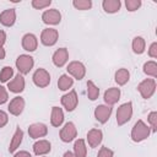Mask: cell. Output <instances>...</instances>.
Instances as JSON below:
<instances>
[{
	"label": "cell",
	"mask_w": 157,
	"mask_h": 157,
	"mask_svg": "<svg viewBox=\"0 0 157 157\" xmlns=\"http://www.w3.org/2000/svg\"><path fill=\"white\" fill-rule=\"evenodd\" d=\"M97 157H113V151H112L110 148H108V147L103 146V147H101V148H99Z\"/></svg>",
	"instance_id": "e575fe53"
},
{
	"label": "cell",
	"mask_w": 157,
	"mask_h": 157,
	"mask_svg": "<svg viewBox=\"0 0 157 157\" xmlns=\"http://www.w3.org/2000/svg\"><path fill=\"white\" fill-rule=\"evenodd\" d=\"M42 20L47 25H58L61 21V13L56 9L45 10L42 15Z\"/></svg>",
	"instance_id": "7c38bea8"
},
{
	"label": "cell",
	"mask_w": 157,
	"mask_h": 157,
	"mask_svg": "<svg viewBox=\"0 0 157 157\" xmlns=\"http://www.w3.org/2000/svg\"><path fill=\"white\" fill-rule=\"evenodd\" d=\"M33 65H34V60H33V58L31 55L22 54L16 59V67H17V70H18V72L21 75L28 74L32 70Z\"/></svg>",
	"instance_id": "277c9868"
},
{
	"label": "cell",
	"mask_w": 157,
	"mask_h": 157,
	"mask_svg": "<svg viewBox=\"0 0 157 157\" xmlns=\"http://www.w3.org/2000/svg\"><path fill=\"white\" fill-rule=\"evenodd\" d=\"M148 55L151 58H157V43L153 42L148 48Z\"/></svg>",
	"instance_id": "74e56055"
},
{
	"label": "cell",
	"mask_w": 157,
	"mask_h": 157,
	"mask_svg": "<svg viewBox=\"0 0 157 157\" xmlns=\"http://www.w3.org/2000/svg\"><path fill=\"white\" fill-rule=\"evenodd\" d=\"M151 134V129L142 121V120H137L131 130V140L134 142H141L144 140H146Z\"/></svg>",
	"instance_id": "6da1fadb"
},
{
	"label": "cell",
	"mask_w": 157,
	"mask_h": 157,
	"mask_svg": "<svg viewBox=\"0 0 157 157\" xmlns=\"http://www.w3.org/2000/svg\"><path fill=\"white\" fill-rule=\"evenodd\" d=\"M104 102L107 103V105H113L115 104L119 99H120V88L117 87H110L104 92Z\"/></svg>",
	"instance_id": "e0dca14e"
},
{
	"label": "cell",
	"mask_w": 157,
	"mask_h": 157,
	"mask_svg": "<svg viewBox=\"0 0 157 157\" xmlns=\"http://www.w3.org/2000/svg\"><path fill=\"white\" fill-rule=\"evenodd\" d=\"M74 7H76L77 10H88L92 7V1L91 0H74L72 1Z\"/></svg>",
	"instance_id": "4dcf8cb0"
},
{
	"label": "cell",
	"mask_w": 157,
	"mask_h": 157,
	"mask_svg": "<svg viewBox=\"0 0 157 157\" xmlns=\"http://www.w3.org/2000/svg\"><path fill=\"white\" fill-rule=\"evenodd\" d=\"M12 76H13V69L11 66H4L2 70L0 71V81L1 82H7Z\"/></svg>",
	"instance_id": "f546056e"
},
{
	"label": "cell",
	"mask_w": 157,
	"mask_h": 157,
	"mask_svg": "<svg viewBox=\"0 0 157 157\" xmlns=\"http://www.w3.org/2000/svg\"><path fill=\"white\" fill-rule=\"evenodd\" d=\"M66 70L76 80H82L85 77V75H86V67L81 61H71L67 65Z\"/></svg>",
	"instance_id": "52a82bcc"
},
{
	"label": "cell",
	"mask_w": 157,
	"mask_h": 157,
	"mask_svg": "<svg viewBox=\"0 0 157 157\" xmlns=\"http://www.w3.org/2000/svg\"><path fill=\"white\" fill-rule=\"evenodd\" d=\"M59 33L55 28H45L40 34V42L45 47H52L58 42Z\"/></svg>",
	"instance_id": "8992f818"
},
{
	"label": "cell",
	"mask_w": 157,
	"mask_h": 157,
	"mask_svg": "<svg viewBox=\"0 0 157 157\" xmlns=\"http://www.w3.org/2000/svg\"><path fill=\"white\" fill-rule=\"evenodd\" d=\"M74 155L76 157H86L87 156V147L85 144V140L78 139L74 144Z\"/></svg>",
	"instance_id": "cb8c5ba5"
},
{
	"label": "cell",
	"mask_w": 157,
	"mask_h": 157,
	"mask_svg": "<svg viewBox=\"0 0 157 157\" xmlns=\"http://www.w3.org/2000/svg\"><path fill=\"white\" fill-rule=\"evenodd\" d=\"M16 21V11L15 9H7V10H4L1 13H0V23L5 27H11L13 26Z\"/></svg>",
	"instance_id": "9a60e30c"
},
{
	"label": "cell",
	"mask_w": 157,
	"mask_h": 157,
	"mask_svg": "<svg viewBox=\"0 0 157 157\" xmlns=\"http://www.w3.org/2000/svg\"><path fill=\"white\" fill-rule=\"evenodd\" d=\"M22 139H23V131L22 129L20 128H16V131L11 139V142H10V146H9V152H15L17 150V147H20L21 142H22Z\"/></svg>",
	"instance_id": "7402d4cb"
},
{
	"label": "cell",
	"mask_w": 157,
	"mask_h": 157,
	"mask_svg": "<svg viewBox=\"0 0 157 157\" xmlns=\"http://www.w3.org/2000/svg\"><path fill=\"white\" fill-rule=\"evenodd\" d=\"M9 121V117L7 113H5L4 110H0V128H4Z\"/></svg>",
	"instance_id": "8d00e7d4"
},
{
	"label": "cell",
	"mask_w": 157,
	"mask_h": 157,
	"mask_svg": "<svg viewBox=\"0 0 157 157\" xmlns=\"http://www.w3.org/2000/svg\"><path fill=\"white\" fill-rule=\"evenodd\" d=\"M32 78H33L34 85L37 87H40V88H44V87H47L50 83V75H49V72L45 69H42V67H39V69H37L34 71Z\"/></svg>",
	"instance_id": "5b68a950"
},
{
	"label": "cell",
	"mask_w": 157,
	"mask_h": 157,
	"mask_svg": "<svg viewBox=\"0 0 157 157\" xmlns=\"http://www.w3.org/2000/svg\"><path fill=\"white\" fill-rule=\"evenodd\" d=\"M9 112L10 114L12 115H20L22 112H23V108H25V99L22 97H15L11 99V102L9 103Z\"/></svg>",
	"instance_id": "5bb4252c"
},
{
	"label": "cell",
	"mask_w": 157,
	"mask_h": 157,
	"mask_svg": "<svg viewBox=\"0 0 157 157\" xmlns=\"http://www.w3.org/2000/svg\"><path fill=\"white\" fill-rule=\"evenodd\" d=\"M102 6L107 13H115L120 10L121 2L120 0H104L102 2Z\"/></svg>",
	"instance_id": "603a6c76"
},
{
	"label": "cell",
	"mask_w": 157,
	"mask_h": 157,
	"mask_svg": "<svg viewBox=\"0 0 157 157\" xmlns=\"http://www.w3.org/2000/svg\"><path fill=\"white\" fill-rule=\"evenodd\" d=\"M110 114H112V107L110 105L101 104V105H97L94 109V118L101 124H105L108 121Z\"/></svg>",
	"instance_id": "30bf717a"
},
{
	"label": "cell",
	"mask_w": 157,
	"mask_h": 157,
	"mask_svg": "<svg viewBox=\"0 0 157 157\" xmlns=\"http://www.w3.org/2000/svg\"><path fill=\"white\" fill-rule=\"evenodd\" d=\"M74 85V80L69 76V75H61L60 77H59V80H58V87H59V90H61V91H66V90H69L71 86Z\"/></svg>",
	"instance_id": "4316f807"
},
{
	"label": "cell",
	"mask_w": 157,
	"mask_h": 157,
	"mask_svg": "<svg viewBox=\"0 0 157 157\" xmlns=\"http://www.w3.org/2000/svg\"><path fill=\"white\" fill-rule=\"evenodd\" d=\"M103 139V134L99 129H91L87 132V141L91 147H97Z\"/></svg>",
	"instance_id": "d6986e66"
},
{
	"label": "cell",
	"mask_w": 157,
	"mask_h": 157,
	"mask_svg": "<svg viewBox=\"0 0 157 157\" xmlns=\"http://www.w3.org/2000/svg\"><path fill=\"white\" fill-rule=\"evenodd\" d=\"M48 134V128L43 123H34L28 126V135L32 139H39Z\"/></svg>",
	"instance_id": "8fae6325"
},
{
	"label": "cell",
	"mask_w": 157,
	"mask_h": 157,
	"mask_svg": "<svg viewBox=\"0 0 157 157\" xmlns=\"http://www.w3.org/2000/svg\"><path fill=\"white\" fill-rule=\"evenodd\" d=\"M141 4H142L141 0H126L125 1V6H126L128 11H130V12L136 11L141 6Z\"/></svg>",
	"instance_id": "1f68e13d"
},
{
	"label": "cell",
	"mask_w": 157,
	"mask_h": 157,
	"mask_svg": "<svg viewBox=\"0 0 157 157\" xmlns=\"http://www.w3.org/2000/svg\"><path fill=\"white\" fill-rule=\"evenodd\" d=\"M64 121V112L59 107H53L52 108V115H50V123L53 126L58 128L63 124Z\"/></svg>",
	"instance_id": "44dd1931"
},
{
	"label": "cell",
	"mask_w": 157,
	"mask_h": 157,
	"mask_svg": "<svg viewBox=\"0 0 157 157\" xmlns=\"http://www.w3.org/2000/svg\"><path fill=\"white\" fill-rule=\"evenodd\" d=\"M50 150H52V145L48 140H39L33 145V152L37 156L47 155L48 152H50Z\"/></svg>",
	"instance_id": "ffe728a7"
},
{
	"label": "cell",
	"mask_w": 157,
	"mask_h": 157,
	"mask_svg": "<svg viewBox=\"0 0 157 157\" xmlns=\"http://www.w3.org/2000/svg\"><path fill=\"white\" fill-rule=\"evenodd\" d=\"M132 50L135 54H142L146 48V42L142 37H135L132 39Z\"/></svg>",
	"instance_id": "484cf974"
},
{
	"label": "cell",
	"mask_w": 157,
	"mask_h": 157,
	"mask_svg": "<svg viewBox=\"0 0 157 157\" xmlns=\"http://www.w3.org/2000/svg\"><path fill=\"white\" fill-rule=\"evenodd\" d=\"M9 99V94H7V91L4 86H0V104H4L6 103Z\"/></svg>",
	"instance_id": "d590c367"
},
{
	"label": "cell",
	"mask_w": 157,
	"mask_h": 157,
	"mask_svg": "<svg viewBox=\"0 0 157 157\" xmlns=\"http://www.w3.org/2000/svg\"><path fill=\"white\" fill-rule=\"evenodd\" d=\"M5 55H6V53H5V49H4L2 47H0V60L5 59Z\"/></svg>",
	"instance_id": "60d3db41"
},
{
	"label": "cell",
	"mask_w": 157,
	"mask_h": 157,
	"mask_svg": "<svg viewBox=\"0 0 157 157\" xmlns=\"http://www.w3.org/2000/svg\"><path fill=\"white\" fill-rule=\"evenodd\" d=\"M38 47L37 37L32 33H27L22 37V48L27 52H34Z\"/></svg>",
	"instance_id": "ac0fdd59"
},
{
	"label": "cell",
	"mask_w": 157,
	"mask_h": 157,
	"mask_svg": "<svg viewBox=\"0 0 157 157\" xmlns=\"http://www.w3.org/2000/svg\"><path fill=\"white\" fill-rule=\"evenodd\" d=\"M114 78H115V82H117L119 86H123V85H125V83L129 81V78H130V72L128 71V69L121 67V69H119V70L115 72Z\"/></svg>",
	"instance_id": "d4e9b609"
},
{
	"label": "cell",
	"mask_w": 157,
	"mask_h": 157,
	"mask_svg": "<svg viewBox=\"0 0 157 157\" xmlns=\"http://www.w3.org/2000/svg\"><path fill=\"white\" fill-rule=\"evenodd\" d=\"M76 135H77L76 126H75V124L71 123V121L66 123V124L61 128V130H60V139H61V141H64V142H70V141H72V140L76 137Z\"/></svg>",
	"instance_id": "9c48e42d"
},
{
	"label": "cell",
	"mask_w": 157,
	"mask_h": 157,
	"mask_svg": "<svg viewBox=\"0 0 157 157\" xmlns=\"http://www.w3.org/2000/svg\"><path fill=\"white\" fill-rule=\"evenodd\" d=\"M77 103H78V98H77V93L75 90L70 91L69 93L61 97V104L67 112H72L77 107Z\"/></svg>",
	"instance_id": "ba28073f"
},
{
	"label": "cell",
	"mask_w": 157,
	"mask_h": 157,
	"mask_svg": "<svg viewBox=\"0 0 157 157\" xmlns=\"http://www.w3.org/2000/svg\"><path fill=\"white\" fill-rule=\"evenodd\" d=\"M13 157H32V155L29 152H27V151H20V152L15 153Z\"/></svg>",
	"instance_id": "f35d334b"
},
{
	"label": "cell",
	"mask_w": 157,
	"mask_h": 157,
	"mask_svg": "<svg viewBox=\"0 0 157 157\" xmlns=\"http://www.w3.org/2000/svg\"><path fill=\"white\" fill-rule=\"evenodd\" d=\"M131 117H132V103L126 102L121 104L117 110V124L124 125L131 119Z\"/></svg>",
	"instance_id": "7a4b0ae2"
},
{
	"label": "cell",
	"mask_w": 157,
	"mask_h": 157,
	"mask_svg": "<svg viewBox=\"0 0 157 157\" xmlns=\"http://www.w3.org/2000/svg\"><path fill=\"white\" fill-rule=\"evenodd\" d=\"M144 72L148 76L157 77V63L156 61H147L144 64Z\"/></svg>",
	"instance_id": "f1b7e54d"
},
{
	"label": "cell",
	"mask_w": 157,
	"mask_h": 157,
	"mask_svg": "<svg viewBox=\"0 0 157 157\" xmlns=\"http://www.w3.org/2000/svg\"><path fill=\"white\" fill-rule=\"evenodd\" d=\"M147 120H148V123L151 125L152 131L155 132L157 130V112H151L148 114V117H147Z\"/></svg>",
	"instance_id": "836d02e7"
},
{
	"label": "cell",
	"mask_w": 157,
	"mask_h": 157,
	"mask_svg": "<svg viewBox=\"0 0 157 157\" xmlns=\"http://www.w3.org/2000/svg\"><path fill=\"white\" fill-rule=\"evenodd\" d=\"M137 91L140 92L141 97L145 99H148L153 96L155 91H156V81L155 78H146L144 81H141L137 86Z\"/></svg>",
	"instance_id": "3957f363"
},
{
	"label": "cell",
	"mask_w": 157,
	"mask_h": 157,
	"mask_svg": "<svg viewBox=\"0 0 157 157\" xmlns=\"http://www.w3.org/2000/svg\"><path fill=\"white\" fill-rule=\"evenodd\" d=\"M69 59V52L66 48H59L53 54V64L58 67H63Z\"/></svg>",
	"instance_id": "4fadbf2b"
},
{
	"label": "cell",
	"mask_w": 157,
	"mask_h": 157,
	"mask_svg": "<svg viewBox=\"0 0 157 157\" xmlns=\"http://www.w3.org/2000/svg\"><path fill=\"white\" fill-rule=\"evenodd\" d=\"M6 42V33L0 29V47H2Z\"/></svg>",
	"instance_id": "ab89813d"
},
{
	"label": "cell",
	"mask_w": 157,
	"mask_h": 157,
	"mask_svg": "<svg viewBox=\"0 0 157 157\" xmlns=\"http://www.w3.org/2000/svg\"><path fill=\"white\" fill-rule=\"evenodd\" d=\"M7 87L11 92L13 93H20L25 90V78L21 74H17L15 76V78H12L11 81H9L7 83Z\"/></svg>",
	"instance_id": "2e32d148"
},
{
	"label": "cell",
	"mask_w": 157,
	"mask_h": 157,
	"mask_svg": "<svg viewBox=\"0 0 157 157\" xmlns=\"http://www.w3.org/2000/svg\"><path fill=\"white\" fill-rule=\"evenodd\" d=\"M52 4L50 0H33L32 1V6L37 10H40V9H45L48 7L49 5Z\"/></svg>",
	"instance_id": "d6a6232c"
},
{
	"label": "cell",
	"mask_w": 157,
	"mask_h": 157,
	"mask_svg": "<svg viewBox=\"0 0 157 157\" xmlns=\"http://www.w3.org/2000/svg\"><path fill=\"white\" fill-rule=\"evenodd\" d=\"M63 157H76V156H75L72 152H70V151H66V152L64 153V156H63Z\"/></svg>",
	"instance_id": "b9f144b4"
},
{
	"label": "cell",
	"mask_w": 157,
	"mask_h": 157,
	"mask_svg": "<svg viewBox=\"0 0 157 157\" xmlns=\"http://www.w3.org/2000/svg\"><path fill=\"white\" fill-rule=\"evenodd\" d=\"M99 96V88L93 83V81H87V97L91 101H96Z\"/></svg>",
	"instance_id": "83f0119b"
}]
</instances>
